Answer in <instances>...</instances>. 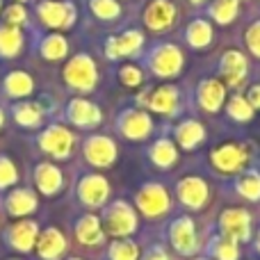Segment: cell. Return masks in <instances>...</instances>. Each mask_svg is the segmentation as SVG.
<instances>
[{
    "mask_svg": "<svg viewBox=\"0 0 260 260\" xmlns=\"http://www.w3.org/2000/svg\"><path fill=\"white\" fill-rule=\"evenodd\" d=\"M101 224L105 229V235H112L114 240H121V238H130V235L137 233L139 217H137V210L128 201L117 199V201L105 206Z\"/></svg>",
    "mask_w": 260,
    "mask_h": 260,
    "instance_id": "cell-1",
    "label": "cell"
},
{
    "mask_svg": "<svg viewBox=\"0 0 260 260\" xmlns=\"http://www.w3.org/2000/svg\"><path fill=\"white\" fill-rule=\"evenodd\" d=\"M64 82H67L71 89L82 91V94L94 91L96 82H99V69H96V62L85 53L71 57L69 64L64 67Z\"/></svg>",
    "mask_w": 260,
    "mask_h": 260,
    "instance_id": "cell-2",
    "label": "cell"
},
{
    "mask_svg": "<svg viewBox=\"0 0 260 260\" xmlns=\"http://www.w3.org/2000/svg\"><path fill=\"white\" fill-rule=\"evenodd\" d=\"M135 206L148 219L165 217L171 210V199L165 185L160 183H144L135 194Z\"/></svg>",
    "mask_w": 260,
    "mask_h": 260,
    "instance_id": "cell-3",
    "label": "cell"
},
{
    "mask_svg": "<svg viewBox=\"0 0 260 260\" xmlns=\"http://www.w3.org/2000/svg\"><path fill=\"white\" fill-rule=\"evenodd\" d=\"M167 240H169L171 249L180 256H194L201 249L197 235V226H194L192 217L180 215L176 219H171V224L167 226Z\"/></svg>",
    "mask_w": 260,
    "mask_h": 260,
    "instance_id": "cell-4",
    "label": "cell"
},
{
    "mask_svg": "<svg viewBox=\"0 0 260 260\" xmlns=\"http://www.w3.org/2000/svg\"><path fill=\"white\" fill-rule=\"evenodd\" d=\"M210 165L217 171H221V174H240L249 165V151L244 144H238V142L221 144V146L212 148Z\"/></svg>",
    "mask_w": 260,
    "mask_h": 260,
    "instance_id": "cell-5",
    "label": "cell"
},
{
    "mask_svg": "<svg viewBox=\"0 0 260 260\" xmlns=\"http://www.w3.org/2000/svg\"><path fill=\"white\" fill-rule=\"evenodd\" d=\"M37 14H39V21L53 30H67L78 18L76 5L69 0H41L37 5Z\"/></svg>",
    "mask_w": 260,
    "mask_h": 260,
    "instance_id": "cell-6",
    "label": "cell"
},
{
    "mask_svg": "<svg viewBox=\"0 0 260 260\" xmlns=\"http://www.w3.org/2000/svg\"><path fill=\"white\" fill-rule=\"evenodd\" d=\"M148 69H151L155 76L160 78H176L183 69V53H180L178 46L174 44H160L148 53Z\"/></svg>",
    "mask_w": 260,
    "mask_h": 260,
    "instance_id": "cell-7",
    "label": "cell"
},
{
    "mask_svg": "<svg viewBox=\"0 0 260 260\" xmlns=\"http://www.w3.org/2000/svg\"><path fill=\"white\" fill-rule=\"evenodd\" d=\"M219 226V235L235 240V242H249L253 233V224H251V215L244 208H226L217 219Z\"/></svg>",
    "mask_w": 260,
    "mask_h": 260,
    "instance_id": "cell-8",
    "label": "cell"
},
{
    "mask_svg": "<svg viewBox=\"0 0 260 260\" xmlns=\"http://www.w3.org/2000/svg\"><path fill=\"white\" fill-rule=\"evenodd\" d=\"M78 199L85 208L96 210V208L108 206L110 199V183L105 176L101 174H87L78 183Z\"/></svg>",
    "mask_w": 260,
    "mask_h": 260,
    "instance_id": "cell-9",
    "label": "cell"
},
{
    "mask_svg": "<svg viewBox=\"0 0 260 260\" xmlns=\"http://www.w3.org/2000/svg\"><path fill=\"white\" fill-rule=\"evenodd\" d=\"M39 148L55 160H67L73 151V135L64 126H48L39 135Z\"/></svg>",
    "mask_w": 260,
    "mask_h": 260,
    "instance_id": "cell-10",
    "label": "cell"
},
{
    "mask_svg": "<svg viewBox=\"0 0 260 260\" xmlns=\"http://www.w3.org/2000/svg\"><path fill=\"white\" fill-rule=\"evenodd\" d=\"M176 197H178L180 206L187 210H201L210 199V187L199 176H185L176 185Z\"/></svg>",
    "mask_w": 260,
    "mask_h": 260,
    "instance_id": "cell-11",
    "label": "cell"
},
{
    "mask_svg": "<svg viewBox=\"0 0 260 260\" xmlns=\"http://www.w3.org/2000/svg\"><path fill=\"white\" fill-rule=\"evenodd\" d=\"M85 160L91 167H99V169H108L117 162V144L108 137V135H91L85 139Z\"/></svg>",
    "mask_w": 260,
    "mask_h": 260,
    "instance_id": "cell-12",
    "label": "cell"
},
{
    "mask_svg": "<svg viewBox=\"0 0 260 260\" xmlns=\"http://www.w3.org/2000/svg\"><path fill=\"white\" fill-rule=\"evenodd\" d=\"M39 224L32 219H18L5 231V242L18 253H30L35 251L37 238H39Z\"/></svg>",
    "mask_w": 260,
    "mask_h": 260,
    "instance_id": "cell-13",
    "label": "cell"
},
{
    "mask_svg": "<svg viewBox=\"0 0 260 260\" xmlns=\"http://www.w3.org/2000/svg\"><path fill=\"white\" fill-rule=\"evenodd\" d=\"M119 133L130 142H142L153 133V119L142 110H126L119 117Z\"/></svg>",
    "mask_w": 260,
    "mask_h": 260,
    "instance_id": "cell-14",
    "label": "cell"
},
{
    "mask_svg": "<svg viewBox=\"0 0 260 260\" xmlns=\"http://www.w3.org/2000/svg\"><path fill=\"white\" fill-rule=\"evenodd\" d=\"M67 249H69L67 238L55 226H48V229L41 231L35 244V251L41 260H62L67 256Z\"/></svg>",
    "mask_w": 260,
    "mask_h": 260,
    "instance_id": "cell-15",
    "label": "cell"
},
{
    "mask_svg": "<svg viewBox=\"0 0 260 260\" xmlns=\"http://www.w3.org/2000/svg\"><path fill=\"white\" fill-rule=\"evenodd\" d=\"M67 119L78 128H96L103 121L99 105L87 99H73L67 105Z\"/></svg>",
    "mask_w": 260,
    "mask_h": 260,
    "instance_id": "cell-16",
    "label": "cell"
},
{
    "mask_svg": "<svg viewBox=\"0 0 260 260\" xmlns=\"http://www.w3.org/2000/svg\"><path fill=\"white\" fill-rule=\"evenodd\" d=\"M219 71H221V78H224V85L240 87L247 80L249 62L240 50H226L219 59Z\"/></svg>",
    "mask_w": 260,
    "mask_h": 260,
    "instance_id": "cell-17",
    "label": "cell"
},
{
    "mask_svg": "<svg viewBox=\"0 0 260 260\" xmlns=\"http://www.w3.org/2000/svg\"><path fill=\"white\" fill-rule=\"evenodd\" d=\"M176 21V5L171 0H151L144 9V23L148 30L162 32Z\"/></svg>",
    "mask_w": 260,
    "mask_h": 260,
    "instance_id": "cell-18",
    "label": "cell"
},
{
    "mask_svg": "<svg viewBox=\"0 0 260 260\" xmlns=\"http://www.w3.org/2000/svg\"><path fill=\"white\" fill-rule=\"evenodd\" d=\"M73 233H76V240L82 247H99L108 238L103 224H101V217H96L94 212H87V215L78 217L76 226H73Z\"/></svg>",
    "mask_w": 260,
    "mask_h": 260,
    "instance_id": "cell-19",
    "label": "cell"
},
{
    "mask_svg": "<svg viewBox=\"0 0 260 260\" xmlns=\"http://www.w3.org/2000/svg\"><path fill=\"white\" fill-rule=\"evenodd\" d=\"M197 101L201 105V110H206V112H219L226 101V85L217 78H206L197 87Z\"/></svg>",
    "mask_w": 260,
    "mask_h": 260,
    "instance_id": "cell-20",
    "label": "cell"
},
{
    "mask_svg": "<svg viewBox=\"0 0 260 260\" xmlns=\"http://www.w3.org/2000/svg\"><path fill=\"white\" fill-rule=\"evenodd\" d=\"M35 187L39 189V194L44 197H55L59 189L64 187V176H62V169L53 162H39L35 167Z\"/></svg>",
    "mask_w": 260,
    "mask_h": 260,
    "instance_id": "cell-21",
    "label": "cell"
},
{
    "mask_svg": "<svg viewBox=\"0 0 260 260\" xmlns=\"http://www.w3.org/2000/svg\"><path fill=\"white\" fill-rule=\"evenodd\" d=\"M144 46V35L139 30H128L121 37H110L105 41V55L110 59H119V57H130L137 55Z\"/></svg>",
    "mask_w": 260,
    "mask_h": 260,
    "instance_id": "cell-22",
    "label": "cell"
},
{
    "mask_svg": "<svg viewBox=\"0 0 260 260\" xmlns=\"http://www.w3.org/2000/svg\"><path fill=\"white\" fill-rule=\"evenodd\" d=\"M39 206V197L37 192L27 187H16L5 197V210H7L9 217H16V219H23V217L32 215Z\"/></svg>",
    "mask_w": 260,
    "mask_h": 260,
    "instance_id": "cell-23",
    "label": "cell"
},
{
    "mask_svg": "<svg viewBox=\"0 0 260 260\" xmlns=\"http://www.w3.org/2000/svg\"><path fill=\"white\" fill-rule=\"evenodd\" d=\"M178 103H180L178 89L165 85V87H157V89L151 91L146 108L153 110V112H157V114H167V117H171V114L178 112Z\"/></svg>",
    "mask_w": 260,
    "mask_h": 260,
    "instance_id": "cell-24",
    "label": "cell"
},
{
    "mask_svg": "<svg viewBox=\"0 0 260 260\" xmlns=\"http://www.w3.org/2000/svg\"><path fill=\"white\" fill-rule=\"evenodd\" d=\"M174 137H176V144H178L180 148L194 151V148L206 139V128H203L197 119H185V121H180L178 126H176Z\"/></svg>",
    "mask_w": 260,
    "mask_h": 260,
    "instance_id": "cell-25",
    "label": "cell"
},
{
    "mask_svg": "<svg viewBox=\"0 0 260 260\" xmlns=\"http://www.w3.org/2000/svg\"><path fill=\"white\" fill-rule=\"evenodd\" d=\"M210 260H240V244L226 235H212L206 244Z\"/></svg>",
    "mask_w": 260,
    "mask_h": 260,
    "instance_id": "cell-26",
    "label": "cell"
},
{
    "mask_svg": "<svg viewBox=\"0 0 260 260\" xmlns=\"http://www.w3.org/2000/svg\"><path fill=\"white\" fill-rule=\"evenodd\" d=\"M148 157H151V162L155 167H160V169H171V167L178 162V148H176V144L171 142V139L162 137L151 144Z\"/></svg>",
    "mask_w": 260,
    "mask_h": 260,
    "instance_id": "cell-27",
    "label": "cell"
},
{
    "mask_svg": "<svg viewBox=\"0 0 260 260\" xmlns=\"http://www.w3.org/2000/svg\"><path fill=\"white\" fill-rule=\"evenodd\" d=\"M5 94L12 96V99H23V96H30L32 89H35V82L27 76L25 71H12L5 76L3 80Z\"/></svg>",
    "mask_w": 260,
    "mask_h": 260,
    "instance_id": "cell-28",
    "label": "cell"
},
{
    "mask_svg": "<svg viewBox=\"0 0 260 260\" xmlns=\"http://www.w3.org/2000/svg\"><path fill=\"white\" fill-rule=\"evenodd\" d=\"M23 48V35L18 27L14 25H0V57L12 59L21 53Z\"/></svg>",
    "mask_w": 260,
    "mask_h": 260,
    "instance_id": "cell-29",
    "label": "cell"
},
{
    "mask_svg": "<svg viewBox=\"0 0 260 260\" xmlns=\"http://www.w3.org/2000/svg\"><path fill=\"white\" fill-rule=\"evenodd\" d=\"M105 258L108 260H142V251H139L135 240L121 238V240H112L108 244Z\"/></svg>",
    "mask_w": 260,
    "mask_h": 260,
    "instance_id": "cell-30",
    "label": "cell"
},
{
    "mask_svg": "<svg viewBox=\"0 0 260 260\" xmlns=\"http://www.w3.org/2000/svg\"><path fill=\"white\" fill-rule=\"evenodd\" d=\"M235 192L242 199L256 203L260 201V171H244L235 180Z\"/></svg>",
    "mask_w": 260,
    "mask_h": 260,
    "instance_id": "cell-31",
    "label": "cell"
},
{
    "mask_svg": "<svg viewBox=\"0 0 260 260\" xmlns=\"http://www.w3.org/2000/svg\"><path fill=\"white\" fill-rule=\"evenodd\" d=\"M39 53L44 59H50V62H55V59H62L64 55L69 53V41L64 39L62 35H46L44 39L39 41Z\"/></svg>",
    "mask_w": 260,
    "mask_h": 260,
    "instance_id": "cell-32",
    "label": "cell"
},
{
    "mask_svg": "<svg viewBox=\"0 0 260 260\" xmlns=\"http://www.w3.org/2000/svg\"><path fill=\"white\" fill-rule=\"evenodd\" d=\"M185 37H187V44L192 48H206L212 41V25L208 21H203V18H197V21H192L187 25Z\"/></svg>",
    "mask_w": 260,
    "mask_h": 260,
    "instance_id": "cell-33",
    "label": "cell"
},
{
    "mask_svg": "<svg viewBox=\"0 0 260 260\" xmlns=\"http://www.w3.org/2000/svg\"><path fill=\"white\" fill-rule=\"evenodd\" d=\"M14 121L23 128H37L41 123V110L37 103H16L12 108Z\"/></svg>",
    "mask_w": 260,
    "mask_h": 260,
    "instance_id": "cell-34",
    "label": "cell"
},
{
    "mask_svg": "<svg viewBox=\"0 0 260 260\" xmlns=\"http://www.w3.org/2000/svg\"><path fill=\"white\" fill-rule=\"evenodd\" d=\"M238 9H240V0H215L210 5V16L221 25H229V23L235 21Z\"/></svg>",
    "mask_w": 260,
    "mask_h": 260,
    "instance_id": "cell-35",
    "label": "cell"
},
{
    "mask_svg": "<svg viewBox=\"0 0 260 260\" xmlns=\"http://www.w3.org/2000/svg\"><path fill=\"white\" fill-rule=\"evenodd\" d=\"M229 117L233 119V121H240V123H247V121H251L253 119V112L256 110L251 108V103L247 101V96H240V94H235L233 99L229 101Z\"/></svg>",
    "mask_w": 260,
    "mask_h": 260,
    "instance_id": "cell-36",
    "label": "cell"
},
{
    "mask_svg": "<svg viewBox=\"0 0 260 260\" xmlns=\"http://www.w3.org/2000/svg\"><path fill=\"white\" fill-rule=\"evenodd\" d=\"M89 9L101 21H114L121 14V5L117 0H89Z\"/></svg>",
    "mask_w": 260,
    "mask_h": 260,
    "instance_id": "cell-37",
    "label": "cell"
},
{
    "mask_svg": "<svg viewBox=\"0 0 260 260\" xmlns=\"http://www.w3.org/2000/svg\"><path fill=\"white\" fill-rule=\"evenodd\" d=\"M18 183V169L12 157L0 155V189H9Z\"/></svg>",
    "mask_w": 260,
    "mask_h": 260,
    "instance_id": "cell-38",
    "label": "cell"
},
{
    "mask_svg": "<svg viewBox=\"0 0 260 260\" xmlns=\"http://www.w3.org/2000/svg\"><path fill=\"white\" fill-rule=\"evenodd\" d=\"M119 82H121L123 87H128V89H135V87H139L144 82V76H142V71H139V67H135V64H123V67L119 69Z\"/></svg>",
    "mask_w": 260,
    "mask_h": 260,
    "instance_id": "cell-39",
    "label": "cell"
},
{
    "mask_svg": "<svg viewBox=\"0 0 260 260\" xmlns=\"http://www.w3.org/2000/svg\"><path fill=\"white\" fill-rule=\"evenodd\" d=\"M25 21H27V12H25V7H23L21 3L9 5V7L5 9V23H7V25L21 27Z\"/></svg>",
    "mask_w": 260,
    "mask_h": 260,
    "instance_id": "cell-40",
    "label": "cell"
},
{
    "mask_svg": "<svg viewBox=\"0 0 260 260\" xmlns=\"http://www.w3.org/2000/svg\"><path fill=\"white\" fill-rule=\"evenodd\" d=\"M244 39H247V48L260 59V21H256V23H251V25H249Z\"/></svg>",
    "mask_w": 260,
    "mask_h": 260,
    "instance_id": "cell-41",
    "label": "cell"
},
{
    "mask_svg": "<svg viewBox=\"0 0 260 260\" xmlns=\"http://www.w3.org/2000/svg\"><path fill=\"white\" fill-rule=\"evenodd\" d=\"M142 260H174V258L167 253V249L162 247V244H153V247L142 256Z\"/></svg>",
    "mask_w": 260,
    "mask_h": 260,
    "instance_id": "cell-42",
    "label": "cell"
},
{
    "mask_svg": "<svg viewBox=\"0 0 260 260\" xmlns=\"http://www.w3.org/2000/svg\"><path fill=\"white\" fill-rule=\"evenodd\" d=\"M247 101L251 103L253 110H260V85H253L247 94Z\"/></svg>",
    "mask_w": 260,
    "mask_h": 260,
    "instance_id": "cell-43",
    "label": "cell"
},
{
    "mask_svg": "<svg viewBox=\"0 0 260 260\" xmlns=\"http://www.w3.org/2000/svg\"><path fill=\"white\" fill-rule=\"evenodd\" d=\"M253 251L260 256V229H258V235H256V240H253Z\"/></svg>",
    "mask_w": 260,
    "mask_h": 260,
    "instance_id": "cell-44",
    "label": "cell"
},
{
    "mask_svg": "<svg viewBox=\"0 0 260 260\" xmlns=\"http://www.w3.org/2000/svg\"><path fill=\"white\" fill-rule=\"evenodd\" d=\"M5 126V114H3V110H0V128Z\"/></svg>",
    "mask_w": 260,
    "mask_h": 260,
    "instance_id": "cell-45",
    "label": "cell"
},
{
    "mask_svg": "<svg viewBox=\"0 0 260 260\" xmlns=\"http://www.w3.org/2000/svg\"><path fill=\"white\" fill-rule=\"evenodd\" d=\"M189 3H194V5H201V3H208V0H189Z\"/></svg>",
    "mask_w": 260,
    "mask_h": 260,
    "instance_id": "cell-46",
    "label": "cell"
},
{
    "mask_svg": "<svg viewBox=\"0 0 260 260\" xmlns=\"http://www.w3.org/2000/svg\"><path fill=\"white\" fill-rule=\"evenodd\" d=\"M67 260H82V258H78V256H71V258H67Z\"/></svg>",
    "mask_w": 260,
    "mask_h": 260,
    "instance_id": "cell-47",
    "label": "cell"
},
{
    "mask_svg": "<svg viewBox=\"0 0 260 260\" xmlns=\"http://www.w3.org/2000/svg\"><path fill=\"white\" fill-rule=\"evenodd\" d=\"M194 260H210V258H208V256H206V258H194Z\"/></svg>",
    "mask_w": 260,
    "mask_h": 260,
    "instance_id": "cell-48",
    "label": "cell"
},
{
    "mask_svg": "<svg viewBox=\"0 0 260 260\" xmlns=\"http://www.w3.org/2000/svg\"><path fill=\"white\" fill-rule=\"evenodd\" d=\"M18 3H23V0H18Z\"/></svg>",
    "mask_w": 260,
    "mask_h": 260,
    "instance_id": "cell-49",
    "label": "cell"
},
{
    "mask_svg": "<svg viewBox=\"0 0 260 260\" xmlns=\"http://www.w3.org/2000/svg\"><path fill=\"white\" fill-rule=\"evenodd\" d=\"M0 5H3V0H0Z\"/></svg>",
    "mask_w": 260,
    "mask_h": 260,
    "instance_id": "cell-50",
    "label": "cell"
}]
</instances>
